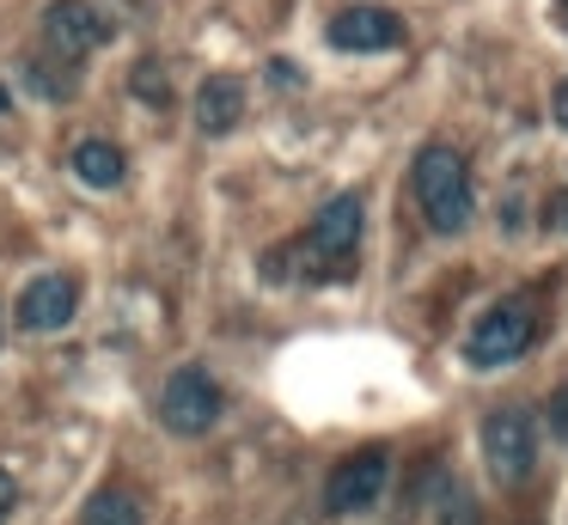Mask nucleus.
Segmentation results:
<instances>
[{
	"mask_svg": "<svg viewBox=\"0 0 568 525\" xmlns=\"http://www.w3.org/2000/svg\"><path fill=\"white\" fill-rule=\"evenodd\" d=\"M409 190H416V208L428 220V232L453 239L477 220V178H470V159L458 147H422L416 171H409Z\"/></svg>",
	"mask_w": 568,
	"mask_h": 525,
	"instance_id": "obj_1",
	"label": "nucleus"
},
{
	"mask_svg": "<svg viewBox=\"0 0 568 525\" xmlns=\"http://www.w3.org/2000/svg\"><path fill=\"white\" fill-rule=\"evenodd\" d=\"M361 226H367V202L361 195H331L318 208V220L306 226V239H300V275L306 281L343 275L361 251Z\"/></svg>",
	"mask_w": 568,
	"mask_h": 525,
	"instance_id": "obj_2",
	"label": "nucleus"
},
{
	"mask_svg": "<svg viewBox=\"0 0 568 525\" xmlns=\"http://www.w3.org/2000/svg\"><path fill=\"white\" fill-rule=\"evenodd\" d=\"M221 378L209 373V366H178L172 378L160 385V422L172 427L178 440H196V434H209L214 422H221Z\"/></svg>",
	"mask_w": 568,
	"mask_h": 525,
	"instance_id": "obj_3",
	"label": "nucleus"
},
{
	"mask_svg": "<svg viewBox=\"0 0 568 525\" xmlns=\"http://www.w3.org/2000/svg\"><path fill=\"white\" fill-rule=\"evenodd\" d=\"M531 342H538V317H531V305L526 300H501V305H489V312L470 324L465 361L470 366H514Z\"/></svg>",
	"mask_w": 568,
	"mask_h": 525,
	"instance_id": "obj_4",
	"label": "nucleus"
},
{
	"mask_svg": "<svg viewBox=\"0 0 568 525\" xmlns=\"http://www.w3.org/2000/svg\"><path fill=\"white\" fill-rule=\"evenodd\" d=\"M38 24H43V49H50V55H62V61H74V68L99 43H111V19H104L92 0H50Z\"/></svg>",
	"mask_w": 568,
	"mask_h": 525,
	"instance_id": "obj_5",
	"label": "nucleus"
},
{
	"mask_svg": "<svg viewBox=\"0 0 568 525\" xmlns=\"http://www.w3.org/2000/svg\"><path fill=\"white\" fill-rule=\"evenodd\" d=\"M385 483H392V452L385 446H361L355 458H343L331 471V483H324V507L331 513H367L373 501L385 495Z\"/></svg>",
	"mask_w": 568,
	"mask_h": 525,
	"instance_id": "obj_6",
	"label": "nucleus"
},
{
	"mask_svg": "<svg viewBox=\"0 0 568 525\" xmlns=\"http://www.w3.org/2000/svg\"><path fill=\"white\" fill-rule=\"evenodd\" d=\"M538 458V427L526 410H495L483 415V464H489L501 483H519Z\"/></svg>",
	"mask_w": 568,
	"mask_h": 525,
	"instance_id": "obj_7",
	"label": "nucleus"
},
{
	"mask_svg": "<svg viewBox=\"0 0 568 525\" xmlns=\"http://www.w3.org/2000/svg\"><path fill=\"white\" fill-rule=\"evenodd\" d=\"M336 49H355V55H385V49L404 43V19L385 7H343L331 24H324Z\"/></svg>",
	"mask_w": 568,
	"mask_h": 525,
	"instance_id": "obj_8",
	"label": "nucleus"
},
{
	"mask_svg": "<svg viewBox=\"0 0 568 525\" xmlns=\"http://www.w3.org/2000/svg\"><path fill=\"white\" fill-rule=\"evenodd\" d=\"M80 312V281L74 275H38L19 293V324L26 330H62Z\"/></svg>",
	"mask_w": 568,
	"mask_h": 525,
	"instance_id": "obj_9",
	"label": "nucleus"
},
{
	"mask_svg": "<svg viewBox=\"0 0 568 525\" xmlns=\"http://www.w3.org/2000/svg\"><path fill=\"white\" fill-rule=\"evenodd\" d=\"M239 117H245V85L233 73H214V80L196 85V129L202 134H226Z\"/></svg>",
	"mask_w": 568,
	"mask_h": 525,
	"instance_id": "obj_10",
	"label": "nucleus"
},
{
	"mask_svg": "<svg viewBox=\"0 0 568 525\" xmlns=\"http://www.w3.org/2000/svg\"><path fill=\"white\" fill-rule=\"evenodd\" d=\"M74 178L80 183H92V190H116V183L129 178V159H123V147L116 141H104V134H87V141H74Z\"/></svg>",
	"mask_w": 568,
	"mask_h": 525,
	"instance_id": "obj_11",
	"label": "nucleus"
},
{
	"mask_svg": "<svg viewBox=\"0 0 568 525\" xmlns=\"http://www.w3.org/2000/svg\"><path fill=\"white\" fill-rule=\"evenodd\" d=\"M80 525H148V513H141V501L129 495V488L104 483L99 495H87V507H80Z\"/></svg>",
	"mask_w": 568,
	"mask_h": 525,
	"instance_id": "obj_12",
	"label": "nucleus"
},
{
	"mask_svg": "<svg viewBox=\"0 0 568 525\" xmlns=\"http://www.w3.org/2000/svg\"><path fill=\"white\" fill-rule=\"evenodd\" d=\"M26 80L38 85V98H74V80H80V68H74V61H62V68H50L43 55H31V61H26Z\"/></svg>",
	"mask_w": 568,
	"mask_h": 525,
	"instance_id": "obj_13",
	"label": "nucleus"
},
{
	"mask_svg": "<svg viewBox=\"0 0 568 525\" xmlns=\"http://www.w3.org/2000/svg\"><path fill=\"white\" fill-rule=\"evenodd\" d=\"M129 85H135V98L141 104H172V80H165V68L160 61H135V73H129Z\"/></svg>",
	"mask_w": 568,
	"mask_h": 525,
	"instance_id": "obj_14",
	"label": "nucleus"
},
{
	"mask_svg": "<svg viewBox=\"0 0 568 525\" xmlns=\"http://www.w3.org/2000/svg\"><path fill=\"white\" fill-rule=\"evenodd\" d=\"M544 422H550V434H556V440H568V378L550 391V410H544Z\"/></svg>",
	"mask_w": 568,
	"mask_h": 525,
	"instance_id": "obj_15",
	"label": "nucleus"
},
{
	"mask_svg": "<svg viewBox=\"0 0 568 525\" xmlns=\"http://www.w3.org/2000/svg\"><path fill=\"white\" fill-rule=\"evenodd\" d=\"M550 117H556V122H562V129H568V80H562V85H556V92H550Z\"/></svg>",
	"mask_w": 568,
	"mask_h": 525,
	"instance_id": "obj_16",
	"label": "nucleus"
},
{
	"mask_svg": "<svg viewBox=\"0 0 568 525\" xmlns=\"http://www.w3.org/2000/svg\"><path fill=\"white\" fill-rule=\"evenodd\" d=\"M13 501H19V483H13V471H0V513L13 507Z\"/></svg>",
	"mask_w": 568,
	"mask_h": 525,
	"instance_id": "obj_17",
	"label": "nucleus"
},
{
	"mask_svg": "<svg viewBox=\"0 0 568 525\" xmlns=\"http://www.w3.org/2000/svg\"><path fill=\"white\" fill-rule=\"evenodd\" d=\"M550 226H556V232H568V190L550 202Z\"/></svg>",
	"mask_w": 568,
	"mask_h": 525,
	"instance_id": "obj_18",
	"label": "nucleus"
},
{
	"mask_svg": "<svg viewBox=\"0 0 568 525\" xmlns=\"http://www.w3.org/2000/svg\"><path fill=\"white\" fill-rule=\"evenodd\" d=\"M0 110H7V85H0Z\"/></svg>",
	"mask_w": 568,
	"mask_h": 525,
	"instance_id": "obj_19",
	"label": "nucleus"
},
{
	"mask_svg": "<svg viewBox=\"0 0 568 525\" xmlns=\"http://www.w3.org/2000/svg\"><path fill=\"white\" fill-rule=\"evenodd\" d=\"M556 7H562V19H568V0H556Z\"/></svg>",
	"mask_w": 568,
	"mask_h": 525,
	"instance_id": "obj_20",
	"label": "nucleus"
},
{
	"mask_svg": "<svg viewBox=\"0 0 568 525\" xmlns=\"http://www.w3.org/2000/svg\"><path fill=\"white\" fill-rule=\"evenodd\" d=\"M0 336H7V324H0Z\"/></svg>",
	"mask_w": 568,
	"mask_h": 525,
	"instance_id": "obj_21",
	"label": "nucleus"
}]
</instances>
